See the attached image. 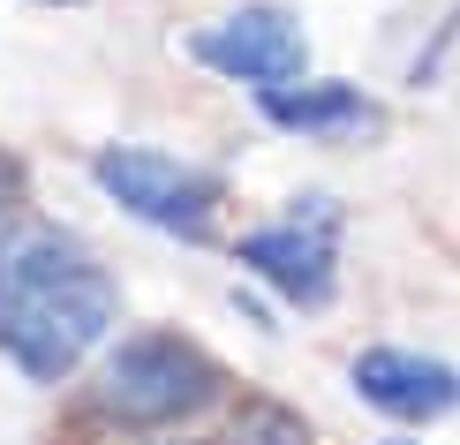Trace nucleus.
<instances>
[{
  "instance_id": "1",
  "label": "nucleus",
  "mask_w": 460,
  "mask_h": 445,
  "mask_svg": "<svg viewBox=\"0 0 460 445\" xmlns=\"http://www.w3.org/2000/svg\"><path fill=\"white\" fill-rule=\"evenodd\" d=\"M113 325V280L91 264L84 242L53 235V227H23L0 249V347L8 362L38 385L68 378Z\"/></svg>"
},
{
  "instance_id": "2",
  "label": "nucleus",
  "mask_w": 460,
  "mask_h": 445,
  "mask_svg": "<svg viewBox=\"0 0 460 445\" xmlns=\"http://www.w3.org/2000/svg\"><path fill=\"white\" fill-rule=\"evenodd\" d=\"M219 400V362L181 333H137L113 347V362L99 370V415L151 431V423H181Z\"/></svg>"
},
{
  "instance_id": "3",
  "label": "nucleus",
  "mask_w": 460,
  "mask_h": 445,
  "mask_svg": "<svg viewBox=\"0 0 460 445\" xmlns=\"http://www.w3.org/2000/svg\"><path fill=\"white\" fill-rule=\"evenodd\" d=\"M91 174H99V189L128 219L159 227L174 242H219V204H226L219 174H204L189 159H166V151H144V144H106L91 159Z\"/></svg>"
},
{
  "instance_id": "4",
  "label": "nucleus",
  "mask_w": 460,
  "mask_h": 445,
  "mask_svg": "<svg viewBox=\"0 0 460 445\" xmlns=\"http://www.w3.org/2000/svg\"><path fill=\"white\" fill-rule=\"evenodd\" d=\"M189 53L212 76L249 84V91L295 84V76L310 68V38H302V23L287 8H234V15H219V23H204L189 38Z\"/></svg>"
},
{
  "instance_id": "5",
  "label": "nucleus",
  "mask_w": 460,
  "mask_h": 445,
  "mask_svg": "<svg viewBox=\"0 0 460 445\" xmlns=\"http://www.w3.org/2000/svg\"><path fill=\"white\" fill-rule=\"evenodd\" d=\"M234 257L249 264L257 280H272L287 302L302 309H324L340 287V242H332V204L310 197L287 227H257V235L234 242Z\"/></svg>"
},
{
  "instance_id": "6",
  "label": "nucleus",
  "mask_w": 460,
  "mask_h": 445,
  "mask_svg": "<svg viewBox=\"0 0 460 445\" xmlns=\"http://www.w3.org/2000/svg\"><path fill=\"white\" fill-rule=\"evenodd\" d=\"M348 378H355V393L370 400L377 415H393V423H438V415L460 408V370L415 355V347H362Z\"/></svg>"
},
{
  "instance_id": "7",
  "label": "nucleus",
  "mask_w": 460,
  "mask_h": 445,
  "mask_svg": "<svg viewBox=\"0 0 460 445\" xmlns=\"http://www.w3.org/2000/svg\"><path fill=\"white\" fill-rule=\"evenodd\" d=\"M257 106L272 129L310 137V144H370L385 129V106L355 84H272V91H257Z\"/></svg>"
},
{
  "instance_id": "8",
  "label": "nucleus",
  "mask_w": 460,
  "mask_h": 445,
  "mask_svg": "<svg viewBox=\"0 0 460 445\" xmlns=\"http://www.w3.org/2000/svg\"><path fill=\"white\" fill-rule=\"evenodd\" d=\"M15 242V166L0 159V249Z\"/></svg>"
},
{
  "instance_id": "9",
  "label": "nucleus",
  "mask_w": 460,
  "mask_h": 445,
  "mask_svg": "<svg viewBox=\"0 0 460 445\" xmlns=\"http://www.w3.org/2000/svg\"><path fill=\"white\" fill-rule=\"evenodd\" d=\"M46 8H84V0H46Z\"/></svg>"
}]
</instances>
